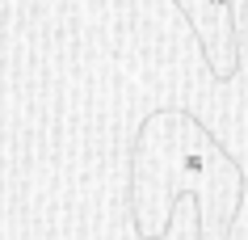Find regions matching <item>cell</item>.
<instances>
[{"mask_svg": "<svg viewBox=\"0 0 248 240\" xmlns=\"http://www.w3.org/2000/svg\"><path fill=\"white\" fill-rule=\"evenodd\" d=\"M181 13L189 17L202 55H206L210 72L219 80H232L240 67V47H235V17H232V0H177Z\"/></svg>", "mask_w": 248, "mask_h": 240, "instance_id": "6da1fadb", "label": "cell"}]
</instances>
